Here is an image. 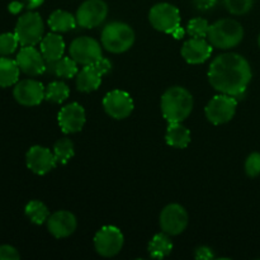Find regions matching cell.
<instances>
[{
  "instance_id": "6da1fadb",
  "label": "cell",
  "mask_w": 260,
  "mask_h": 260,
  "mask_svg": "<svg viewBox=\"0 0 260 260\" xmlns=\"http://www.w3.org/2000/svg\"><path fill=\"white\" fill-rule=\"evenodd\" d=\"M249 61L239 53L218 55L208 69V81L215 90L228 95L243 96L251 80Z\"/></svg>"
},
{
  "instance_id": "7a4b0ae2",
  "label": "cell",
  "mask_w": 260,
  "mask_h": 260,
  "mask_svg": "<svg viewBox=\"0 0 260 260\" xmlns=\"http://www.w3.org/2000/svg\"><path fill=\"white\" fill-rule=\"evenodd\" d=\"M161 113L168 122H183L193 109V96L183 86H172L161 96Z\"/></svg>"
},
{
  "instance_id": "3957f363",
  "label": "cell",
  "mask_w": 260,
  "mask_h": 260,
  "mask_svg": "<svg viewBox=\"0 0 260 260\" xmlns=\"http://www.w3.org/2000/svg\"><path fill=\"white\" fill-rule=\"evenodd\" d=\"M207 38L213 47L229 50L240 45L244 38V28L238 20L225 18L210 25Z\"/></svg>"
},
{
  "instance_id": "277c9868",
  "label": "cell",
  "mask_w": 260,
  "mask_h": 260,
  "mask_svg": "<svg viewBox=\"0 0 260 260\" xmlns=\"http://www.w3.org/2000/svg\"><path fill=\"white\" fill-rule=\"evenodd\" d=\"M102 46L108 52L122 53L128 51L135 42V32L127 23L111 22L102 30Z\"/></svg>"
},
{
  "instance_id": "5b68a950",
  "label": "cell",
  "mask_w": 260,
  "mask_h": 260,
  "mask_svg": "<svg viewBox=\"0 0 260 260\" xmlns=\"http://www.w3.org/2000/svg\"><path fill=\"white\" fill-rule=\"evenodd\" d=\"M20 46H36L41 43L45 33V24L41 15L36 12H28L19 17L14 29Z\"/></svg>"
},
{
  "instance_id": "8992f818",
  "label": "cell",
  "mask_w": 260,
  "mask_h": 260,
  "mask_svg": "<svg viewBox=\"0 0 260 260\" xmlns=\"http://www.w3.org/2000/svg\"><path fill=\"white\" fill-rule=\"evenodd\" d=\"M149 20L156 30L173 35L180 27V13L169 3H159L150 9Z\"/></svg>"
},
{
  "instance_id": "52a82bcc",
  "label": "cell",
  "mask_w": 260,
  "mask_h": 260,
  "mask_svg": "<svg viewBox=\"0 0 260 260\" xmlns=\"http://www.w3.org/2000/svg\"><path fill=\"white\" fill-rule=\"evenodd\" d=\"M112 69L111 61L102 57L96 62L85 65L76 74V88L83 93L96 90L102 84V78Z\"/></svg>"
},
{
  "instance_id": "ba28073f",
  "label": "cell",
  "mask_w": 260,
  "mask_h": 260,
  "mask_svg": "<svg viewBox=\"0 0 260 260\" xmlns=\"http://www.w3.org/2000/svg\"><path fill=\"white\" fill-rule=\"evenodd\" d=\"M238 108V99L233 95L222 94L216 95L208 102L205 113L208 121L213 124H223L234 118Z\"/></svg>"
},
{
  "instance_id": "9c48e42d",
  "label": "cell",
  "mask_w": 260,
  "mask_h": 260,
  "mask_svg": "<svg viewBox=\"0 0 260 260\" xmlns=\"http://www.w3.org/2000/svg\"><path fill=\"white\" fill-rule=\"evenodd\" d=\"M123 234L116 226H104L94 236V248L104 258L117 255L123 248Z\"/></svg>"
},
{
  "instance_id": "30bf717a",
  "label": "cell",
  "mask_w": 260,
  "mask_h": 260,
  "mask_svg": "<svg viewBox=\"0 0 260 260\" xmlns=\"http://www.w3.org/2000/svg\"><path fill=\"white\" fill-rule=\"evenodd\" d=\"M108 15V5L103 0H86L76 12V23L79 27L95 28L106 20Z\"/></svg>"
},
{
  "instance_id": "8fae6325",
  "label": "cell",
  "mask_w": 260,
  "mask_h": 260,
  "mask_svg": "<svg viewBox=\"0 0 260 260\" xmlns=\"http://www.w3.org/2000/svg\"><path fill=\"white\" fill-rule=\"evenodd\" d=\"M70 57L84 66L96 62L103 57L101 43L88 36L75 38L70 45Z\"/></svg>"
},
{
  "instance_id": "7c38bea8",
  "label": "cell",
  "mask_w": 260,
  "mask_h": 260,
  "mask_svg": "<svg viewBox=\"0 0 260 260\" xmlns=\"http://www.w3.org/2000/svg\"><path fill=\"white\" fill-rule=\"evenodd\" d=\"M188 226V213L183 206L178 203L168 205L160 213V228L169 236L182 234Z\"/></svg>"
},
{
  "instance_id": "4fadbf2b",
  "label": "cell",
  "mask_w": 260,
  "mask_h": 260,
  "mask_svg": "<svg viewBox=\"0 0 260 260\" xmlns=\"http://www.w3.org/2000/svg\"><path fill=\"white\" fill-rule=\"evenodd\" d=\"M106 113L114 119H124L134 111V101L127 91L112 90L103 98Z\"/></svg>"
},
{
  "instance_id": "5bb4252c",
  "label": "cell",
  "mask_w": 260,
  "mask_h": 260,
  "mask_svg": "<svg viewBox=\"0 0 260 260\" xmlns=\"http://www.w3.org/2000/svg\"><path fill=\"white\" fill-rule=\"evenodd\" d=\"M25 164H27L28 169L35 174L45 175L55 169V167L57 165V160L53 155V151H51L50 149L36 145L27 151Z\"/></svg>"
},
{
  "instance_id": "9a60e30c",
  "label": "cell",
  "mask_w": 260,
  "mask_h": 260,
  "mask_svg": "<svg viewBox=\"0 0 260 260\" xmlns=\"http://www.w3.org/2000/svg\"><path fill=\"white\" fill-rule=\"evenodd\" d=\"M45 86L33 79H24L15 84L13 96L19 104L25 107H35L45 99Z\"/></svg>"
},
{
  "instance_id": "2e32d148",
  "label": "cell",
  "mask_w": 260,
  "mask_h": 260,
  "mask_svg": "<svg viewBox=\"0 0 260 260\" xmlns=\"http://www.w3.org/2000/svg\"><path fill=\"white\" fill-rule=\"evenodd\" d=\"M15 61H17L20 71L29 76L41 75L47 69L45 57L40 51L36 50L35 46H22Z\"/></svg>"
},
{
  "instance_id": "e0dca14e",
  "label": "cell",
  "mask_w": 260,
  "mask_h": 260,
  "mask_svg": "<svg viewBox=\"0 0 260 260\" xmlns=\"http://www.w3.org/2000/svg\"><path fill=\"white\" fill-rule=\"evenodd\" d=\"M57 121L63 134H76L81 131L85 124V111L79 103H70L61 108Z\"/></svg>"
},
{
  "instance_id": "ac0fdd59",
  "label": "cell",
  "mask_w": 260,
  "mask_h": 260,
  "mask_svg": "<svg viewBox=\"0 0 260 260\" xmlns=\"http://www.w3.org/2000/svg\"><path fill=\"white\" fill-rule=\"evenodd\" d=\"M212 55V45L205 38L192 37L185 41L182 47V56L190 65H200Z\"/></svg>"
},
{
  "instance_id": "d6986e66",
  "label": "cell",
  "mask_w": 260,
  "mask_h": 260,
  "mask_svg": "<svg viewBox=\"0 0 260 260\" xmlns=\"http://www.w3.org/2000/svg\"><path fill=\"white\" fill-rule=\"evenodd\" d=\"M76 217L69 211H57L50 215L47 220V229L56 239H63L73 235L76 230Z\"/></svg>"
},
{
  "instance_id": "ffe728a7",
  "label": "cell",
  "mask_w": 260,
  "mask_h": 260,
  "mask_svg": "<svg viewBox=\"0 0 260 260\" xmlns=\"http://www.w3.org/2000/svg\"><path fill=\"white\" fill-rule=\"evenodd\" d=\"M40 48L46 62H55L62 57L65 52V42L60 35L48 33L41 41Z\"/></svg>"
},
{
  "instance_id": "44dd1931",
  "label": "cell",
  "mask_w": 260,
  "mask_h": 260,
  "mask_svg": "<svg viewBox=\"0 0 260 260\" xmlns=\"http://www.w3.org/2000/svg\"><path fill=\"white\" fill-rule=\"evenodd\" d=\"M165 141L169 146L175 149H185L190 142V132L182 122H170L168 126Z\"/></svg>"
},
{
  "instance_id": "7402d4cb",
  "label": "cell",
  "mask_w": 260,
  "mask_h": 260,
  "mask_svg": "<svg viewBox=\"0 0 260 260\" xmlns=\"http://www.w3.org/2000/svg\"><path fill=\"white\" fill-rule=\"evenodd\" d=\"M20 69L17 61L8 57H0V88H8L18 83Z\"/></svg>"
},
{
  "instance_id": "603a6c76",
  "label": "cell",
  "mask_w": 260,
  "mask_h": 260,
  "mask_svg": "<svg viewBox=\"0 0 260 260\" xmlns=\"http://www.w3.org/2000/svg\"><path fill=\"white\" fill-rule=\"evenodd\" d=\"M48 25L53 32H69L78 25L76 18L65 10H55L48 18Z\"/></svg>"
},
{
  "instance_id": "cb8c5ba5",
  "label": "cell",
  "mask_w": 260,
  "mask_h": 260,
  "mask_svg": "<svg viewBox=\"0 0 260 260\" xmlns=\"http://www.w3.org/2000/svg\"><path fill=\"white\" fill-rule=\"evenodd\" d=\"M173 250V243L169 235L165 233L156 234L149 244V254L154 259H162Z\"/></svg>"
},
{
  "instance_id": "d4e9b609",
  "label": "cell",
  "mask_w": 260,
  "mask_h": 260,
  "mask_svg": "<svg viewBox=\"0 0 260 260\" xmlns=\"http://www.w3.org/2000/svg\"><path fill=\"white\" fill-rule=\"evenodd\" d=\"M24 212L30 222L36 223V225H42V223L47 222L48 217H50V211H48L47 206L41 201H30L29 203H27Z\"/></svg>"
},
{
  "instance_id": "484cf974",
  "label": "cell",
  "mask_w": 260,
  "mask_h": 260,
  "mask_svg": "<svg viewBox=\"0 0 260 260\" xmlns=\"http://www.w3.org/2000/svg\"><path fill=\"white\" fill-rule=\"evenodd\" d=\"M70 95V88L63 81H52L45 89V99L51 103L60 104Z\"/></svg>"
},
{
  "instance_id": "4316f807",
  "label": "cell",
  "mask_w": 260,
  "mask_h": 260,
  "mask_svg": "<svg viewBox=\"0 0 260 260\" xmlns=\"http://www.w3.org/2000/svg\"><path fill=\"white\" fill-rule=\"evenodd\" d=\"M52 65L53 73L60 78L70 79L76 76L78 71V62L74 60L73 57H61L60 60L55 61V62H47Z\"/></svg>"
},
{
  "instance_id": "83f0119b",
  "label": "cell",
  "mask_w": 260,
  "mask_h": 260,
  "mask_svg": "<svg viewBox=\"0 0 260 260\" xmlns=\"http://www.w3.org/2000/svg\"><path fill=\"white\" fill-rule=\"evenodd\" d=\"M53 155L57 160V164H68L75 155L73 141L70 139H66V137L57 140L55 142V146H53Z\"/></svg>"
},
{
  "instance_id": "f1b7e54d",
  "label": "cell",
  "mask_w": 260,
  "mask_h": 260,
  "mask_svg": "<svg viewBox=\"0 0 260 260\" xmlns=\"http://www.w3.org/2000/svg\"><path fill=\"white\" fill-rule=\"evenodd\" d=\"M208 29H210V24L203 18H194V19L189 20L187 25V32L190 37L196 38H206L208 35Z\"/></svg>"
},
{
  "instance_id": "f546056e",
  "label": "cell",
  "mask_w": 260,
  "mask_h": 260,
  "mask_svg": "<svg viewBox=\"0 0 260 260\" xmlns=\"http://www.w3.org/2000/svg\"><path fill=\"white\" fill-rule=\"evenodd\" d=\"M229 13L234 15H244L250 12L254 0H222Z\"/></svg>"
},
{
  "instance_id": "4dcf8cb0",
  "label": "cell",
  "mask_w": 260,
  "mask_h": 260,
  "mask_svg": "<svg viewBox=\"0 0 260 260\" xmlns=\"http://www.w3.org/2000/svg\"><path fill=\"white\" fill-rule=\"evenodd\" d=\"M18 41L15 33H3L0 35V56H9L18 48Z\"/></svg>"
},
{
  "instance_id": "1f68e13d",
  "label": "cell",
  "mask_w": 260,
  "mask_h": 260,
  "mask_svg": "<svg viewBox=\"0 0 260 260\" xmlns=\"http://www.w3.org/2000/svg\"><path fill=\"white\" fill-rule=\"evenodd\" d=\"M245 173L250 178L260 175V152H253L249 155L245 161Z\"/></svg>"
},
{
  "instance_id": "d6a6232c",
  "label": "cell",
  "mask_w": 260,
  "mask_h": 260,
  "mask_svg": "<svg viewBox=\"0 0 260 260\" xmlns=\"http://www.w3.org/2000/svg\"><path fill=\"white\" fill-rule=\"evenodd\" d=\"M20 255L15 248L10 245L0 246V260H19Z\"/></svg>"
},
{
  "instance_id": "836d02e7",
  "label": "cell",
  "mask_w": 260,
  "mask_h": 260,
  "mask_svg": "<svg viewBox=\"0 0 260 260\" xmlns=\"http://www.w3.org/2000/svg\"><path fill=\"white\" fill-rule=\"evenodd\" d=\"M194 256L196 259L198 260H208V259L215 258L212 249L208 248V246H200V248L196 249Z\"/></svg>"
},
{
  "instance_id": "e575fe53",
  "label": "cell",
  "mask_w": 260,
  "mask_h": 260,
  "mask_svg": "<svg viewBox=\"0 0 260 260\" xmlns=\"http://www.w3.org/2000/svg\"><path fill=\"white\" fill-rule=\"evenodd\" d=\"M193 3H194V7L197 8L198 10L205 12V10L212 9V8L217 4V0H193Z\"/></svg>"
},
{
  "instance_id": "d590c367",
  "label": "cell",
  "mask_w": 260,
  "mask_h": 260,
  "mask_svg": "<svg viewBox=\"0 0 260 260\" xmlns=\"http://www.w3.org/2000/svg\"><path fill=\"white\" fill-rule=\"evenodd\" d=\"M23 7H24V4H23V3L13 2L9 4L8 9H9V12L12 13V14H18V13L23 9Z\"/></svg>"
},
{
  "instance_id": "8d00e7d4",
  "label": "cell",
  "mask_w": 260,
  "mask_h": 260,
  "mask_svg": "<svg viewBox=\"0 0 260 260\" xmlns=\"http://www.w3.org/2000/svg\"><path fill=\"white\" fill-rule=\"evenodd\" d=\"M43 2H45V0H25V7H27L28 9L32 10L41 7V5L43 4Z\"/></svg>"
},
{
  "instance_id": "74e56055",
  "label": "cell",
  "mask_w": 260,
  "mask_h": 260,
  "mask_svg": "<svg viewBox=\"0 0 260 260\" xmlns=\"http://www.w3.org/2000/svg\"><path fill=\"white\" fill-rule=\"evenodd\" d=\"M183 35H184V30L182 29V28H178L177 30H175L174 33H173V36H174L175 38H177V40H179V38H182L183 37Z\"/></svg>"
},
{
  "instance_id": "f35d334b",
  "label": "cell",
  "mask_w": 260,
  "mask_h": 260,
  "mask_svg": "<svg viewBox=\"0 0 260 260\" xmlns=\"http://www.w3.org/2000/svg\"><path fill=\"white\" fill-rule=\"evenodd\" d=\"M258 45H259V47H260V35H259V38H258Z\"/></svg>"
}]
</instances>
